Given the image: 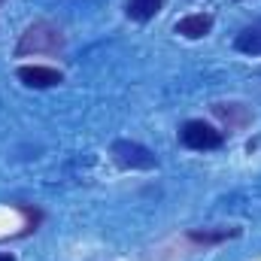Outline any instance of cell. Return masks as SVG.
<instances>
[{
    "label": "cell",
    "instance_id": "8",
    "mask_svg": "<svg viewBox=\"0 0 261 261\" xmlns=\"http://www.w3.org/2000/svg\"><path fill=\"white\" fill-rule=\"evenodd\" d=\"M240 234V228H219V231H210V228H195V231H189V240L197 243V246H213V243H225V240H231V237H237Z\"/></svg>",
    "mask_w": 261,
    "mask_h": 261
},
{
    "label": "cell",
    "instance_id": "4",
    "mask_svg": "<svg viewBox=\"0 0 261 261\" xmlns=\"http://www.w3.org/2000/svg\"><path fill=\"white\" fill-rule=\"evenodd\" d=\"M15 76L28 88H55L58 82H64V73L58 67H46V64H21L15 70Z\"/></svg>",
    "mask_w": 261,
    "mask_h": 261
},
{
    "label": "cell",
    "instance_id": "9",
    "mask_svg": "<svg viewBox=\"0 0 261 261\" xmlns=\"http://www.w3.org/2000/svg\"><path fill=\"white\" fill-rule=\"evenodd\" d=\"M164 0H128V18L134 21H149L161 12Z\"/></svg>",
    "mask_w": 261,
    "mask_h": 261
},
{
    "label": "cell",
    "instance_id": "7",
    "mask_svg": "<svg viewBox=\"0 0 261 261\" xmlns=\"http://www.w3.org/2000/svg\"><path fill=\"white\" fill-rule=\"evenodd\" d=\"M234 49L243 52V55H261V21L249 24V28H243V31L237 34Z\"/></svg>",
    "mask_w": 261,
    "mask_h": 261
},
{
    "label": "cell",
    "instance_id": "5",
    "mask_svg": "<svg viewBox=\"0 0 261 261\" xmlns=\"http://www.w3.org/2000/svg\"><path fill=\"white\" fill-rule=\"evenodd\" d=\"M213 116L228 130H243L252 125V110L243 103H213Z\"/></svg>",
    "mask_w": 261,
    "mask_h": 261
},
{
    "label": "cell",
    "instance_id": "6",
    "mask_svg": "<svg viewBox=\"0 0 261 261\" xmlns=\"http://www.w3.org/2000/svg\"><path fill=\"white\" fill-rule=\"evenodd\" d=\"M173 31H176L179 37H186V40H203V37L213 31V15H206V12H192V15L179 18V21L173 24Z\"/></svg>",
    "mask_w": 261,
    "mask_h": 261
},
{
    "label": "cell",
    "instance_id": "10",
    "mask_svg": "<svg viewBox=\"0 0 261 261\" xmlns=\"http://www.w3.org/2000/svg\"><path fill=\"white\" fill-rule=\"evenodd\" d=\"M0 261H15V258H12L9 252H0Z\"/></svg>",
    "mask_w": 261,
    "mask_h": 261
},
{
    "label": "cell",
    "instance_id": "3",
    "mask_svg": "<svg viewBox=\"0 0 261 261\" xmlns=\"http://www.w3.org/2000/svg\"><path fill=\"white\" fill-rule=\"evenodd\" d=\"M113 161L122 170H155L158 167V158L146 146L130 143V140H116L113 143Z\"/></svg>",
    "mask_w": 261,
    "mask_h": 261
},
{
    "label": "cell",
    "instance_id": "11",
    "mask_svg": "<svg viewBox=\"0 0 261 261\" xmlns=\"http://www.w3.org/2000/svg\"><path fill=\"white\" fill-rule=\"evenodd\" d=\"M0 3H3V0H0Z\"/></svg>",
    "mask_w": 261,
    "mask_h": 261
},
{
    "label": "cell",
    "instance_id": "1",
    "mask_svg": "<svg viewBox=\"0 0 261 261\" xmlns=\"http://www.w3.org/2000/svg\"><path fill=\"white\" fill-rule=\"evenodd\" d=\"M64 49V34L52 21H34L24 28V34L15 43V58L28 55H58Z\"/></svg>",
    "mask_w": 261,
    "mask_h": 261
},
{
    "label": "cell",
    "instance_id": "2",
    "mask_svg": "<svg viewBox=\"0 0 261 261\" xmlns=\"http://www.w3.org/2000/svg\"><path fill=\"white\" fill-rule=\"evenodd\" d=\"M179 143L186 149H195V152H210V149H219L225 143V134L203 119H192L179 128Z\"/></svg>",
    "mask_w": 261,
    "mask_h": 261
}]
</instances>
